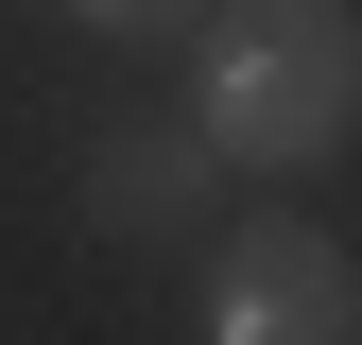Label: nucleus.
<instances>
[{
    "label": "nucleus",
    "mask_w": 362,
    "mask_h": 345,
    "mask_svg": "<svg viewBox=\"0 0 362 345\" xmlns=\"http://www.w3.org/2000/svg\"><path fill=\"white\" fill-rule=\"evenodd\" d=\"M190 139L224 172H328L362 139V18L345 0H207V35H190Z\"/></svg>",
    "instance_id": "f257e3e1"
},
{
    "label": "nucleus",
    "mask_w": 362,
    "mask_h": 345,
    "mask_svg": "<svg viewBox=\"0 0 362 345\" xmlns=\"http://www.w3.org/2000/svg\"><path fill=\"white\" fill-rule=\"evenodd\" d=\"M207 345H362V259L328 225H293V207H259L242 242L207 259Z\"/></svg>",
    "instance_id": "f03ea898"
},
{
    "label": "nucleus",
    "mask_w": 362,
    "mask_h": 345,
    "mask_svg": "<svg viewBox=\"0 0 362 345\" xmlns=\"http://www.w3.org/2000/svg\"><path fill=\"white\" fill-rule=\"evenodd\" d=\"M207 139H190V121H104V139H86V225H104V242H190L207 225Z\"/></svg>",
    "instance_id": "7ed1b4c3"
},
{
    "label": "nucleus",
    "mask_w": 362,
    "mask_h": 345,
    "mask_svg": "<svg viewBox=\"0 0 362 345\" xmlns=\"http://www.w3.org/2000/svg\"><path fill=\"white\" fill-rule=\"evenodd\" d=\"M69 35H173V18H207V0H52Z\"/></svg>",
    "instance_id": "20e7f679"
}]
</instances>
